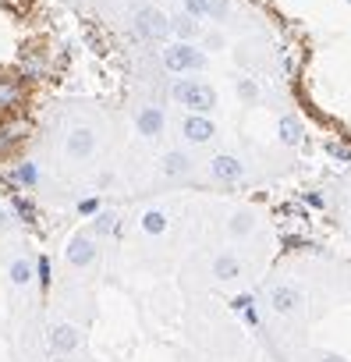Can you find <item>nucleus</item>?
<instances>
[{
    "instance_id": "nucleus-1",
    "label": "nucleus",
    "mask_w": 351,
    "mask_h": 362,
    "mask_svg": "<svg viewBox=\"0 0 351 362\" xmlns=\"http://www.w3.org/2000/svg\"><path fill=\"white\" fill-rule=\"evenodd\" d=\"M170 96L178 100L182 107H189L192 114H210L217 107V93L206 82H199V78H174Z\"/></svg>"
},
{
    "instance_id": "nucleus-2",
    "label": "nucleus",
    "mask_w": 351,
    "mask_h": 362,
    "mask_svg": "<svg viewBox=\"0 0 351 362\" xmlns=\"http://www.w3.org/2000/svg\"><path fill=\"white\" fill-rule=\"evenodd\" d=\"M163 64H167V71H174V75L203 71V68H206V54H203L196 43H189V40H174V43L163 47Z\"/></svg>"
},
{
    "instance_id": "nucleus-3",
    "label": "nucleus",
    "mask_w": 351,
    "mask_h": 362,
    "mask_svg": "<svg viewBox=\"0 0 351 362\" xmlns=\"http://www.w3.org/2000/svg\"><path fill=\"white\" fill-rule=\"evenodd\" d=\"M135 29H138V36L142 40H149V43H163L174 29H170V18L160 11V8H142L138 15H135Z\"/></svg>"
},
{
    "instance_id": "nucleus-4",
    "label": "nucleus",
    "mask_w": 351,
    "mask_h": 362,
    "mask_svg": "<svg viewBox=\"0 0 351 362\" xmlns=\"http://www.w3.org/2000/svg\"><path fill=\"white\" fill-rule=\"evenodd\" d=\"M302 291L295 288V284H277V288H270V309L273 313H280V316H295V313H302Z\"/></svg>"
},
{
    "instance_id": "nucleus-5",
    "label": "nucleus",
    "mask_w": 351,
    "mask_h": 362,
    "mask_svg": "<svg viewBox=\"0 0 351 362\" xmlns=\"http://www.w3.org/2000/svg\"><path fill=\"white\" fill-rule=\"evenodd\" d=\"M135 128H138V135H142V139L156 142V139L163 135V128H167L163 107H138V114H135Z\"/></svg>"
},
{
    "instance_id": "nucleus-6",
    "label": "nucleus",
    "mask_w": 351,
    "mask_h": 362,
    "mask_svg": "<svg viewBox=\"0 0 351 362\" xmlns=\"http://www.w3.org/2000/svg\"><path fill=\"white\" fill-rule=\"evenodd\" d=\"M29 132H32V124H29L25 117H8V121H0V156L11 153L15 146H22V142L29 139Z\"/></svg>"
},
{
    "instance_id": "nucleus-7",
    "label": "nucleus",
    "mask_w": 351,
    "mask_h": 362,
    "mask_svg": "<svg viewBox=\"0 0 351 362\" xmlns=\"http://www.w3.org/2000/svg\"><path fill=\"white\" fill-rule=\"evenodd\" d=\"M182 135L189 139V142H210V139H217V124L210 121V114H189L185 121H182Z\"/></svg>"
},
{
    "instance_id": "nucleus-8",
    "label": "nucleus",
    "mask_w": 351,
    "mask_h": 362,
    "mask_svg": "<svg viewBox=\"0 0 351 362\" xmlns=\"http://www.w3.org/2000/svg\"><path fill=\"white\" fill-rule=\"evenodd\" d=\"M242 174H245V163H242L238 156L220 153V156L210 160V177H213V181H238Z\"/></svg>"
},
{
    "instance_id": "nucleus-9",
    "label": "nucleus",
    "mask_w": 351,
    "mask_h": 362,
    "mask_svg": "<svg viewBox=\"0 0 351 362\" xmlns=\"http://www.w3.org/2000/svg\"><path fill=\"white\" fill-rule=\"evenodd\" d=\"M64 256H68L71 267H89V263L96 259V242H93L89 235H75V238L68 242Z\"/></svg>"
},
{
    "instance_id": "nucleus-10",
    "label": "nucleus",
    "mask_w": 351,
    "mask_h": 362,
    "mask_svg": "<svg viewBox=\"0 0 351 362\" xmlns=\"http://www.w3.org/2000/svg\"><path fill=\"white\" fill-rule=\"evenodd\" d=\"M78 344H82L78 327H71V323H57V327L50 330V348H54L57 355H71Z\"/></svg>"
},
{
    "instance_id": "nucleus-11",
    "label": "nucleus",
    "mask_w": 351,
    "mask_h": 362,
    "mask_svg": "<svg viewBox=\"0 0 351 362\" xmlns=\"http://www.w3.org/2000/svg\"><path fill=\"white\" fill-rule=\"evenodd\" d=\"M64 149H68V156H75V160L93 156V149H96V132H93V128H75V132L68 135Z\"/></svg>"
},
{
    "instance_id": "nucleus-12",
    "label": "nucleus",
    "mask_w": 351,
    "mask_h": 362,
    "mask_svg": "<svg viewBox=\"0 0 351 362\" xmlns=\"http://www.w3.org/2000/svg\"><path fill=\"white\" fill-rule=\"evenodd\" d=\"M277 139H280V146H287V149L302 146V142H305V128H302V121H298L295 114H284V117L277 121Z\"/></svg>"
},
{
    "instance_id": "nucleus-13",
    "label": "nucleus",
    "mask_w": 351,
    "mask_h": 362,
    "mask_svg": "<svg viewBox=\"0 0 351 362\" xmlns=\"http://www.w3.org/2000/svg\"><path fill=\"white\" fill-rule=\"evenodd\" d=\"M160 170H163L167 177H185V174H192V160H189V153H182V149H170V153H163Z\"/></svg>"
},
{
    "instance_id": "nucleus-14",
    "label": "nucleus",
    "mask_w": 351,
    "mask_h": 362,
    "mask_svg": "<svg viewBox=\"0 0 351 362\" xmlns=\"http://www.w3.org/2000/svg\"><path fill=\"white\" fill-rule=\"evenodd\" d=\"M22 100H25L22 82H15V78H0V110H18Z\"/></svg>"
},
{
    "instance_id": "nucleus-15",
    "label": "nucleus",
    "mask_w": 351,
    "mask_h": 362,
    "mask_svg": "<svg viewBox=\"0 0 351 362\" xmlns=\"http://www.w3.org/2000/svg\"><path fill=\"white\" fill-rule=\"evenodd\" d=\"M242 274V259L234 256V252H220L217 259H213V277L217 281H234Z\"/></svg>"
},
{
    "instance_id": "nucleus-16",
    "label": "nucleus",
    "mask_w": 351,
    "mask_h": 362,
    "mask_svg": "<svg viewBox=\"0 0 351 362\" xmlns=\"http://www.w3.org/2000/svg\"><path fill=\"white\" fill-rule=\"evenodd\" d=\"M170 29L178 33V40H189V43H192V40L199 36V18H192L189 11H182V15L170 18Z\"/></svg>"
},
{
    "instance_id": "nucleus-17",
    "label": "nucleus",
    "mask_w": 351,
    "mask_h": 362,
    "mask_svg": "<svg viewBox=\"0 0 351 362\" xmlns=\"http://www.w3.org/2000/svg\"><path fill=\"white\" fill-rule=\"evenodd\" d=\"M252 228H256V221H252L249 210H238V214H231V221H227V235H231V238H249Z\"/></svg>"
},
{
    "instance_id": "nucleus-18",
    "label": "nucleus",
    "mask_w": 351,
    "mask_h": 362,
    "mask_svg": "<svg viewBox=\"0 0 351 362\" xmlns=\"http://www.w3.org/2000/svg\"><path fill=\"white\" fill-rule=\"evenodd\" d=\"M138 224H142V231H145V235L160 238V235L167 231V224H170V221H167V214H163V210H145Z\"/></svg>"
},
{
    "instance_id": "nucleus-19",
    "label": "nucleus",
    "mask_w": 351,
    "mask_h": 362,
    "mask_svg": "<svg viewBox=\"0 0 351 362\" xmlns=\"http://www.w3.org/2000/svg\"><path fill=\"white\" fill-rule=\"evenodd\" d=\"M11 177L18 181V185H25V189H36V185H40V170H36V163H29V160H22V163L11 170Z\"/></svg>"
},
{
    "instance_id": "nucleus-20",
    "label": "nucleus",
    "mask_w": 351,
    "mask_h": 362,
    "mask_svg": "<svg viewBox=\"0 0 351 362\" xmlns=\"http://www.w3.org/2000/svg\"><path fill=\"white\" fill-rule=\"evenodd\" d=\"M114 228H117V214L100 210V214H96V221H93V235H96V238H103V235H110Z\"/></svg>"
},
{
    "instance_id": "nucleus-21",
    "label": "nucleus",
    "mask_w": 351,
    "mask_h": 362,
    "mask_svg": "<svg viewBox=\"0 0 351 362\" xmlns=\"http://www.w3.org/2000/svg\"><path fill=\"white\" fill-rule=\"evenodd\" d=\"M8 274H11V284H18V288H25V284L32 281V263H29V259H15Z\"/></svg>"
},
{
    "instance_id": "nucleus-22",
    "label": "nucleus",
    "mask_w": 351,
    "mask_h": 362,
    "mask_svg": "<svg viewBox=\"0 0 351 362\" xmlns=\"http://www.w3.org/2000/svg\"><path fill=\"white\" fill-rule=\"evenodd\" d=\"M22 68H25V75H29V78H40V75L47 71L43 57H40V54H32V50H29V54H22Z\"/></svg>"
},
{
    "instance_id": "nucleus-23",
    "label": "nucleus",
    "mask_w": 351,
    "mask_h": 362,
    "mask_svg": "<svg viewBox=\"0 0 351 362\" xmlns=\"http://www.w3.org/2000/svg\"><path fill=\"white\" fill-rule=\"evenodd\" d=\"M11 206H15V214H18V217H22L25 224H32V221H36V206H32L29 199H22V196H15V199H11Z\"/></svg>"
},
{
    "instance_id": "nucleus-24",
    "label": "nucleus",
    "mask_w": 351,
    "mask_h": 362,
    "mask_svg": "<svg viewBox=\"0 0 351 362\" xmlns=\"http://www.w3.org/2000/svg\"><path fill=\"white\" fill-rule=\"evenodd\" d=\"M238 96H242L245 103H256V100H259V86H256L252 78H238Z\"/></svg>"
},
{
    "instance_id": "nucleus-25",
    "label": "nucleus",
    "mask_w": 351,
    "mask_h": 362,
    "mask_svg": "<svg viewBox=\"0 0 351 362\" xmlns=\"http://www.w3.org/2000/svg\"><path fill=\"white\" fill-rule=\"evenodd\" d=\"M185 11L192 18H210V0H185Z\"/></svg>"
},
{
    "instance_id": "nucleus-26",
    "label": "nucleus",
    "mask_w": 351,
    "mask_h": 362,
    "mask_svg": "<svg viewBox=\"0 0 351 362\" xmlns=\"http://www.w3.org/2000/svg\"><path fill=\"white\" fill-rule=\"evenodd\" d=\"M231 15V4L227 0H210V22H224Z\"/></svg>"
},
{
    "instance_id": "nucleus-27",
    "label": "nucleus",
    "mask_w": 351,
    "mask_h": 362,
    "mask_svg": "<svg viewBox=\"0 0 351 362\" xmlns=\"http://www.w3.org/2000/svg\"><path fill=\"white\" fill-rule=\"evenodd\" d=\"M326 153H330L333 160H340V163H351V149L340 146V142H326Z\"/></svg>"
},
{
    "instance_id": "nucleus-28",
    "label": "nucleus",
    "mask_w": 351,
    "mask_h": 362,
    "mask_svg": "<svg viewBox=\"0 0 351 362\" xmlns=\"http://www.w3.org/2000/svg\"><path fill=\"white\" fill-rule=\"evenodd\" d=\"M302 203L309 210H326V196H319V192H302Z\"/></svg>"
},
{
    "instance_id": "nucleus-29",
    "label": "nucleus",
    "mask_w": 351,
    "mask_h": 362,
    "mask_svg": "<svg viewBox=\"0 0 351 362\" xmlns=\"http://www.w3.org/2000/svg\"><path fill=\"white\" fill-rule=\"evenodd\" d=\"M78 214H82V217H96V214H100V199H96V196L82 199V203H78Z\"/></svg>"
},
{
    "instance_id": "nucleus-30",
    "label": "nucleus",
    "mask_w": 351,
    "mask_h": 362,
    "mask_svg": "<svg viewBox=\"0 0 351 362\" xmlns=\"http://www.w3.org/2000/svg\"><path fill=\"white\" fill-rule=\"evenodd\" d=\"M36 274H40V284H43V288H50V259H47V256H40Z\"/></svg>"
},
{
    "instance_id": "nucleus-31",
    "label": "nucleus",
    "mask_w": 351,
    "mask_h": 362,
    "mask_svg": "<svg viewBox=\"0 0 351 362\" xmlns=\"http://www.w3.org/2000/svg\"><path fill=\"white\" fill-rule=\"evenodd\" d=\"M231 305H234V313H249L252 309V295H238Z\"/></svg>"
},
{
    "instance_id": "nucleus-32",
    "label": "nucleus",
    "mask_w": 351,
    "mask_h": 362,
    "mask_svg": "<svg viewBox=\"0 0 351 362\" xmlns=\"http://www.w3.org/2000/svg\"><path fill=\"white\" fill-rule=\"evenodd\" d=\"M206 50H224V36L220 33H210L206 36Z\"/></svg>"
},
{
    "instance_id": "nucleus-33",
    "label": "nucleus",
    "mask_w": 351,
    "mask_h": 362,
    "mask_svg": "<svg viewBox=\"0 0 351 362\" xmlns=\"http://www.w3.org/2000/svg\"><path fill=\"white\" fill-rule=\"evenodd\" d=\"M316 362H347V358L337 351H316Z\"/></svg>"
},
{
    "instance_id": "nucleus-34",
    "label": "nucleus",
    "mask_w": 351,
    "mask_h": 362,
    "mask_svg": "<svg viewBox=\"0 0 351 362\" xmlns=\"http://www.w3.org/2000/svg\"><path fill=\"white\" fill-rule=\"evenodd\" d=\"M347 4H351V0H347Z\"/></svg>"
}]
</instances>
